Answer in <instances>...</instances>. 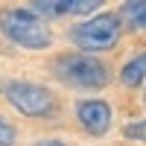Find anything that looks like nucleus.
<instances>
[{
  "instance_id": "1",
  "label": "nucleus",
  "mask_w": 146,
  "mask_h": 146,
  "mask_svg": "<svg viewBox=\"0 0 146 146\" xmlns=\"http://www.w3.org/2000/svg\"><path fill=\"white\" fill-rule=\"evenodd\" d=\"M0 32L9 41L27 47V50H44L53 41V35L44 27L41 15L27 12V9H3L0 12Z\"/></svg>"
},
{
  "instance_id": "2",
  "label": "nucleus",
  "mask_w": 146,
  "mask_h": 146,
  "mask_svg": "<svg viewBox=\"0 0 146 146\" xmlns=\"http://www.w3.org/2000/svg\"><path fill=\"white\" fill-rule=\"evenodd\" d=\"M53 73L67 85H76V88H102L108 82V67L96 58L85 56V53H73V56H62L53 62Z\"/></svg>"
},
{
  "instance_id": "3",
  "label": "nucleus",
  "mask_w": 146,
  "mask_h": 146,
  "mask_svg": "<svg viewBox=\"0 0 146 146\" xmlns=\"http://www.w3.org/2000/svg\"><path fill=\"white\" fill-rule=\"evenodd\" d=\"M70 38L79 50L88 53H100V50H111L120 38V18L105 12V15H96L85 23H76L70 29Z\"/></svg>"
},
{
  "instance_id": "4",
  "label": "nucleus",
  "mask_w": 146,
  "mask_h": 146,
  "mask_svg": "<svg viewBox=\"0 0 146 146\" xmlns=\"http://www.w3.org/2000/svg\"><path fill=\"white\" fill-rule=\"evenodd\" d=\"M3 94L9 105L15 111L27 114V117H47L53 111V94L41 88V85H32V82H6L3 85Z\"/></svg>"
},
{
  "instance_id": "5",
  "label": "nucleus",
  "mask_w": 146,
  "mask_h": 146,
  "mask_svg": "<svg viewBox=\"0 0 146 146\" xmlns=\"http://www.w3.org/2000/svg\"><path fill=\"white\" fill-rule=\"evenodd\" d=\"M76 114H79V123L88 129L91 135H105L108 126H111V108H108V102H102V100L79 102Z\"/></svg>"
},
{
  "instance_id": "6",
  "label": "nucleus",
  "mask_w": 146,
  "mask_h": 146,
  "mask_svg": "<svg viewBox=\"0 0 146 146\" xmlns=\"http://www.w3.org/2000/svg\"><path fill=\"white\" fill-rule=\"evenodd\" d=\"M120 18L129 21V27L146 29V0H126L120 9Z\"/></svg>"
},
{
  "instance_id": "7",
  "label": "nucleus",
  "mask_w": 146,
  "mask_h": 146,
  "mask_svg": "<svg viewBox=\"0 0 146 146\" xmlns=\"http://www.w3.org/2000/svg\"><path fill=\"white\" fill-rule=\"evenodd\" d=\"M120 79H123V85H129V88L140 85L146 79V53H140L137 58H131V62L120 70Z\"/></svg>"
},
{
  "instance_id": "8",
  "label": "nucleus",
  "mask_w": 146,
  "mask_h": 146,
  "mask_svg": "<svg viewBox=\"0 0 146 146\" xmlns=\"http://www.w3.org/2000/svg\"><path fill=\"white\" fill-rule=\"evenodd\" d=\"M102 3L105 0H62V15H88Z\"/></svg>"
},
{
  "instance_id": "9",
  "label": "nucleus",
  "mask_w": 146,
  "mask_h": 146,
  "mask_svg": "<svg viewBox=\"0 0 146 146\" xmlns=\"http://www.w3.org/2000/svg\"><path fill=\"white\" fill-rule=\"evenodd\" d=\"M32 12L44 18H58L62 15V0H32Z\"/></svg>"
},
{
  "instance_id": "10",
  "label": "nucleus",
  "mask_w": 146,
  "mask_h": 146,
  "mask_svg": "<svg viewBox=\"0 0 146 146\" xmlns=\"http://www.w3.org/2000/svg\"><path fill=\"white\" fill-rule=\"evenodd\" d=\"M123 135L131 137V140H143L146 143V120H137V123H129L123 129Z\"/></svg>"
},
{
  "instance_id": "11",
  "label": "nucleus",
  "mask_w": 146,
  "mask_h": 146,
  "mask_svg": "<svg viewBox=\"0 0 146 146\" xmlns=\"http://www.w3.org/2000/svg\"><path fill=\"white\" fill-rule=\"evenodd\" d=\"M15 137H18L15 126H12V123H6V120L0 117V146H12V143H15Z\"/></svg>"
},
{
  "instance_id": "12",
  "label": "nucleus",
  "mask_w": 146,
  "mask_h": 146,
  "mask_svg": "<svg viewBox=\"0 0 146 146\" xmlns=\"http://www.w3.org/2000/svg\"><path fill=\"white\" fill-rule=\"evenodd\" d=\"M35 146H64V143H62V140H38Z\"/></svg>"
}]
</instances>
